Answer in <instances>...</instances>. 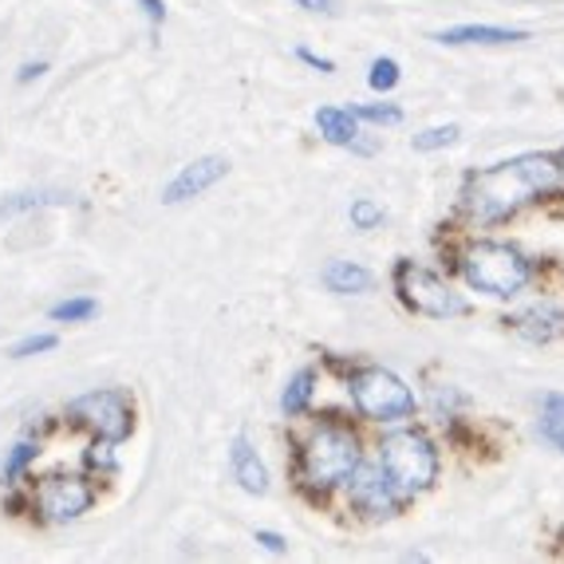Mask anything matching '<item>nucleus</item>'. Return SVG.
Instances as JSON below:
<instances>
[{
    "label": "nucleus",
    "mask_w": 564,
    "mask_h": 564,
    "mask_svg": "<svg viewBox=\"0 0 564 564\" xmlns=\"http://www.w3.org/2000/svg\"><path fill=\"white\" fill-rule=\"evenodd\" d=\"M438 44H521L525 32L521 29H498V24H454V29L438 32Z\"/></svg>",
    "instance_id": "obj_13"
},
{
    "label": "nucleus",
    "mask_w": 564,
    "mask_h": 564,
    "mask_svg": "<svg viewBox=\"0 0 564 564\" xmlns=\"http://www.w3.org/2000/svg\"><path fill=\"white\" fill-rule=\"evenodd\" d=\"M351 115H356L359 122H379V127L403 122V111H399L395 104H359V107H351Z\"/></svg>",
    "instance_id": "obj_19"
},
{
    "label": "nucleus",
    "mask_w": 564,
    "mask_h": 564,
    "mask_svg": "<svg viewBox=\"0 0 564 564\" xmlns=\"http://www.w3.org/2000/svg\"><path fill=\"white\" fill-rule=\"evenodd\" d=\"M316 127L332 147H356L359 142V119L351 115V107H321Z\"/></svg>",
    "instance_id": "obj_14"
},
{
    "label": "nucleus",
    "mask_w": 564,
    "mask_h": 564,
    "mask_svg": "<svg viewBox=\"0 0 564 564\" xmlns=\"http://www.w3.org/2000/svg\"><path fill=\"white\" fill-rule=\"evenodd\" d=\"M359 462H364V451H359L356 434L339 423H321L301 446V481L328 494L348 481Z\"/></svg>",
    "instance_id": "obj_4"
},
{
    "label": "nucleus",
    "mask_w": 564,
    "mask_h": 564,
    "mask_svg": "<svg viewBox=\"0 0 564 564\" xmlns=\"http://www.w3.org/2000/svg\"><path fill=\"white\" fill-rule=\"evenodd\" d=\"M451 142H458V127L446 122V127H431V131L414 134L411 147L414 151H443V147H451Z\"/></svg>",
    "instance_id": "obj_20"
},
{
    "label": "nucleus",
    "mask_w": 564,
    "mask_h": 564,
    "mask_svg": "<svg viewBox=\"0 0 564 564\" xmlns=\"http://www.w3.org/2000/svg\"><path fill=\"white\" fill-rule=\"evenodd\" d=\"M67 419L84 431H91L95 438H107V443L119 446L122 438H131L134 431V406L131 399L107 387V391H87V395L72 399L67 403Z\"/></svg>",
    "instance_id": "obj_7"
},
{
    "label": "nucleus",
    "mask_w": 564,
    "mask_h": 564,
    "mask_svg": "<svg viewBox=\"0 0 564 564\" xmlns=\"http://www.w3.org/2000/svg\"><path fill=\"white\" fill-rule=\"evenodd\" d=\"M296 56H301L308 67H316V72H324V76H328V72H336V64H332V59L316 56V52H308V47H301V52H296Z\"/></svg>",
    "instance_id": "obj_27"
},
{
    "label": "nucleus",
    "mask_w": 564,
    "mask_h": 564,
    "mask_svg": "<svg viewBox=\"0 0 564 564\" xmlns=\"http://www.w3.org/2000/svg\"><path fill=\"white\" fill-rule=\"evenodd\" d=\"M367 84L376 87V91H391L399 84V64L391 56H379L371 59V72H367Z\"/></svg>",
    "instance_id": "obj_22"
},
{
    "label": "nucleus",
    "mask_w": 564,
    "mask_h": 564,
    "mask_svg": "<svg viewBox=\"0 0 564 564\" xmlns=\"http://www.w3.org/2000/svg\"><path fill=\"white\" fill-rule=\"evenodd\" d=\"M348 506L356 509L364 521H387V518H395L399 513V494L395 486L383 478V470H379V462L376 466H367V462H359L356 470L348 474Z\"/></svg>",
    "instance_id": "obj_8"
},
{
    "label": "nucleus",
    "mask_w": 564,
    "mask_h": 564,
    "mask_svg": "<svg viewBox=\"0 0 564 564\" xmlns=\"http://www.w3.org/2000/svg\"><path fill=\"white\" fill-rule=\"evenodd\" d=\"M556 162H561V174H564V151H561V154H556Z\"/></svg>",
    "instance_id": "obj_31"
},
{
    "label": "nucleus",
    "mask_w": 564,
    "mask_h": 564,
    "mask_svg": "<svg viewBox=\"0 0 564 564\" xmlns=\"http://www.w3.org/2000/svg\"><path fill=\"white\" fill-rule=\"evenodd\" d=\"M395 292L406 308L419 312V316H431V321H446V316H462L466 312V301L443 276H434L431 269L414 261L395 264Z\"/></svg>",
    "instance_id": "obj_6"
},
{
    "label": "nucleus",
    "mask_w": 564,
    "mask_h": 564,
    "mask_svg": "<svg viewBox=\"0 0 564 564\" xmlns=\"http://www.w3.org/2000/svg\"><path fill=\"white\" fill-rule=\"evenodd\" d=\"M371 281H376V276L356 261H332L328 269H324V284H328L332 292H339V296H359V292L371 289Z\"/></svg>",
    "instance_id": "obj_15"
},
{
    "label": "nucleus",
    "mask_w": 564,
    "mask_h": 564,
    "mask_svg": "<svg viewBox=\"0 0 564 564\" xmlns=\"http://www.w3.org/2000/svg\"><path fill=\"white\" fill-rule=\"evenodd\" d=\"M139 9L147 12L154 24H162V20H166V4H162V0H139Z\"/></svg>",
    "instance_id": "obj_28"
},
{
    "label": "nucleus",
    "mask_w": 564,
    "mask_h": 564,
    "mask_svg": "<svg viewBox=\"0 0 564 564\" xmlns=\"http://www.w3.org/2000/svg\"><path fill=\"white\" fill-rule=\"evenodd\" d=\"M87 466L99 474H115L119 470V458H115V443H107V438H95V446L87 451Z\"/></svg>",
    "instance_id": "obj_24"
},
{
    "label": "nucleus",
    "mask_w": 564,
    "mask_h": 564,
    "mask_svg": "<svg viewBox=\"0 0 564 564\" xmlns=\"http://www.w3.org/2000/svg\"><path fill=\"white\" fill-rule=\"evenodd\" d=\"M40 454V446H32V443H20V446H12V454H9V462H4V470H0V478L9 481H17L20 474H24V466H29L32 458Z\"/></svg>",
    "instance_id": "obj_23"
},
{
    "label": "nucleus",
    "mask_w": 564,
    "mask_h": 564,
    "mask_svg": "<svg viewBox=\"0 0 564 564\" xmlns=\"http://www.w3.org/2000/svg\"><path fill=\"white\" fill-rule=\"evenodd\" d=\"M513 328H518L525 339H533V344H549V339H556L564 332V304L549 301V296L545 301L529 304L525 312L513 316Z\"/></svg>",
    "instance_id": "obj_11"
},
{
    "label": "nucleus",
    "mask_w": 564,
    "mask_h": 564,
    "mask_svg": "<svg viewBox=\"0 0 564 564\" xmlns=\"http://www.w3.org/2000/svg\"><path fill=\"white\" fill-rule=\"evenodd\" d=\"M226 174H229V159H221V154L189 162V166H182L178 174L170 178V186L162 189V202H166V206H178V202L198 198V194H206L209 186H217Z\"/></svg>",
    "instance_id": "obj_10"
},
{
    "label": "nucleus",
    "mask_w": 564,
    "mask_h": 564,
    "mask_svg": "<svg viewBox=\"0 0 564 564\" xmlns=\"http://www.w3.org/2000/svg\"><path fill=\"white\" fill-rule=\"evenodd\" d=\"M312 395H316V371H312V367H301V371L284 383L281 411L289 414V419H301V414L312 406Z\"/></svg>",
    "instance_id": "obj_16"
},
{
    "label": "nucleus",
    "mask_w": 564,
    "mask_h": 564,
    "mask_svg": "<svg viewBox=\"0 0 564 564\" xmlns=\"http://www.w3.org/2000/svg\"><path fill=\"white\" fill-rule=\"evenodd\" d=\"M253 536H257V545L269 549V553H276V556H281L284 549H289V545H284V536L281 533H269V529H257Z\"/></svg>",
    "instance_id": "obj_26"
},
{
    "label": "nucleus",
    "mask_w": 564,
    "mask_h": 564,
    "mask_svg": "<svg viewBox=\"0 0 564 564\" xmlns=\"http://www.w3.org/2000/svg\"><path fill=\"white\" fill-rule=\"evenodd\" d=\"M229 470H234V481L245 489V494H269V470H264L261 454L249 446V438H234L229 446Z\"/></svg>",
    "instance_id": "obj_12"
},
{
    "label": "nucleus",
    "mask_w": 564,
    "mask_h": 564,
    "mask_svg": "<svg viewBox=\"0 0 564 564\" xmlns=\"http://www.w3.org/2000/svg\"><path fill=\"white\" fill-rule=\"evenodd\" d=\"M379 470L395 486L399 498L426 494L438 478V451L423 431H391L379 438Z\"/></svg>",
    "instance_id": "obj_3"
},
{
    "label": "nucleus",
    "mask_w": 564,
    "mask_h": 564,
    "mask_svg": "<svg viewBox=\"0 0 564 564\" xmlns=\"http://www.w3.org/2000/svg\"><path fill=\"white\" fill-rule=\"evenodd\" d=\"M462 281L474 292L498 296V301H513L518 292H525V284L533 281V264L521 253L518 245L509 241H470L458 253Z\"/></svg>",
    "instance_id": "obj_2"
},
{
    "label": "nucleus",
    "mask_w": 564,
    "mask_h": 564,
    "mask_svg": "<svg viewBox=\"0 0 564 564\" xmlns=\"http://www.w3.org/2000/svg\"><path fill=\"white\" fill-rule=\"evenodd\" d=\"M91 501H95V489L87 486V478H76V474H52L36 489V506L47 521L84 518L87 509H91Z\"/></svg>",
    "instance_id": "obj_9"
},
{
    "label": "nucleus",
    "mask_w": 564,
    "mask_h": 564,
    "mask_svg": "<svg viewBox=\"0 0 564 564\" xmlns=\"http://www.w3.org/2000/svg\"><path fill=\"white\" fill-rule=\"evenodd\" d=\"M348 395L351 406L364 414L367 423H383V426H395L406 423L414 414V391L395 376V371H387V367H356L348 379Z\"/></svg>",
    "instance_id": "obj_5"
},
{
    "label": "nucleus",
    "mask_w": 564,
    "mask_h": 564,
    "mask_svg": "<svg viewBox=\"0 0 564 564\" xmlns=\"http://www.w3.org/2000/svg\"><path fill=\"white\" fill-rule=\"evenodd\" d=\"M95 312H99V304L91 301V296H76V301H64L52 308V321L59 324H79V321H91Z\"/></svg>",
    "instance_id": "obj_18"
},
{
    "label": "nucleus",
    "mask_w": 564,
    "mask_h": 564,
    "mask_svg": "<svg viewBox=\"0 0 564 564\" xmlns=\"http://www.w3.org/2000/svg\"><path fill=\"white\" fill-rule=\"evenodd\" d=\"M536 431H541V438H545L549 446H556V451L564 454V395H545Z\"/></svg>",
    "instance_id": "obj_17"
},
{
    "label": "nucleus",
    "mask_w": 564,
    "mask_h": 564,
    "mask_svg": "<svg viewBox=\"0 0 564 564\" xmlns=\"http://www.w3.org/2000/svg\"><path fill=\"white\" fill-rule=\"evenodd\" d=\"M52 348H56V336H47V332H44V336H24L20 344H12L9 356L12 359H29V356H36V351H52Z\"/></svg>",
    "instance_id": "obj_25"
},
{
    "label": "nucleus",
    "mask_w": 564,
    "mask_h": 564,
    "mask_svg": "<svg viewBox=\"0 0 564 564\" xmlns=\"http://www.w3.org/2000/svg\"><path fill=\"white\" fill-rule=\"evenodd\" d=\"M564 174L556 154H518L498 166L474 170L462 182V209L478 226H498L533 202L561 194Z\"/></svg>",
    "instance_id": "obj_1"
},
{
    "label": "nucleus",
    "mask_w": 564,
    "mask_h": 564,
    "mask_svg": "<svg viewBox=\"0 0 564 564\" xmlns=\"http://www.w3.org/2000/svg\"><path fill=\"white\" fill-rule=\"evenodd\" d=\"M44 72H47V64H24L17 79H20V84H32V79H40Z\"/></svg>",
    "instance_id": "obj_29"
},
{
    "label": "nucleus",
    "mask_w": 564,
    "mask_h": 564,
    "mask_svg": "<svg viewBox=\"0 0 564 564\" xmlns=\"http://www.w3.org/2000/svg\"><path fill=\"white\" fill-rule=\"evenodd\" d=\"M348 217H351V229H359V234H367V229L383 226V209H379L371 198H356V202H351Z\"/></svg>",
    "instance_id": "obj_21"
},
{
    "label": "nucleus",
    "mask_w": 564,
    "mask_h": 564,
    "mask_svg": "<svg viewBox=\"0 0 564 564\" xmlns=\"http://www.w3.org/2000/svg\"><path fill=\"white\" fill-rule=\"evenodd\" d=\"M296 4L308 12H332V0H296Z\"/></svg>",
    "instance_id": "obj_30"
}]
</instances>
